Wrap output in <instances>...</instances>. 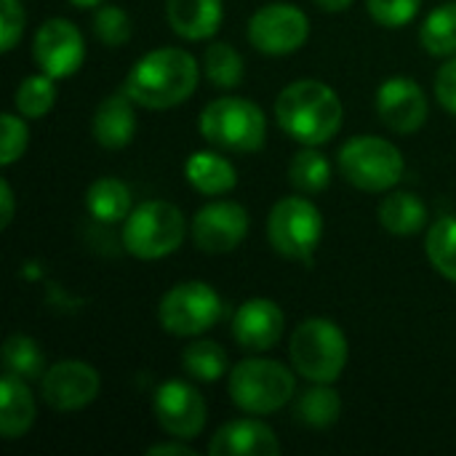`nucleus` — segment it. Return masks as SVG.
Segmentation results:
<instances>
[{"mask_svg": "<svg viewBox=\"0 0 456 456\" xmlns=\"http://www.w3.org/2000/svg\"><path fill=\"white\" fill-rule=\"evenodd\" d=\"M200 134L219 150L227 152H256L267 139L265 112L240 96H222L203 107Z\"/></svg>", "mask_w": 456, "mask_h": 456, "instance_id": "nucleus-5", "label": "nucleus"}, {"mask_svg": "<svg viewBox=\"0 0 456 456\" xmlns=\"http://www.w3.org/2000/svg\"><path fill=\"white\" fill-rule=\"evenodd\" d=\"M40 385H43V401L53 411L72 414L96 401L102 379L99 371L83 361H61L43 374Z\"/></svg>", "mask_w": 456, "mask_h": 456, "instance_id": "nucleus-13", "label": "nucleus"}, {"mask_svg": "<svg viewBox=\"0 0 456 456\" xmlns=\"http://www.w3.org/2000/svg\"><path fill=\"white\" fill-rule=\"evenodd\" d=\"M158 425L179 441H190L203 433L206 428V401L203 395L182 379L163 382L152 401Z\"/></svg>", "mask_w": 456, "mask_h": 456, "instance_id": "nucleus-12", "label": "nucleus"}, {"mask_svg": "<svg viewBox=\"0 0 456 456\" xmlns=\"http://www.w3.org/2000/svg\"><path fill=\"white\" fill-rule=\"evenodd\" d=\"M379 222L393 235H414L428 224V208L414 192H393L379 203Z\"/></svg>", "mask_w": 456, "mask_h": 456, "instance_id": "nucleus-23", "label": "nucleus"}, {"mask_svg": "<svg viewBox=\"0 0 456 456\" xmlns=\"http://www.w3.org/2000/svg\"><path fill=\"white\" fill-rule=\"evenodd\" d=\"M0 206H3V216H0V227L5 230L13 219V190L8 184V179L0 182Z\"/></svg>", "mask_w": 456, "mask_h": 456, "instance_id": "nucleus-37", "label": "nucleus"}, {"mask_svg": "<svg viewBox=\"0 0 456 456\" xmlns=\"http://www.w3.org/2000/svg\"><path fill=\"white\" fill-rule=\"evenodd\" d=\"M291 366L299 377L318 385H331L347 366V337L329 318H310L291 337Z\"/></svg>", "mask_w": 456, "mask_h": 456, "instance_id": "nucleus-3", "label": "nucleus"}, {"mask_svg": "<svg viewBox=\"0 0 456 456\" xmlns=\"http://www.w3.org/2000/svg\"><path fill=\"white\" fill-rule=\"evenodd\" d=\"M211 456H275L281 454V441L259 419H232L222 425L208 441Z\"/></svg>", "mask_w": 456, "mask_h": 456, "instance_id": "nucleus-17", "label": "nucleus"}, {"mask_svg": "<svg viewBox=\"0 0 456 456\" xmlns=\"http://www.w3.org/2000/svg\"><path fill=\"white\" fill-rule=\"evenodd\" d=\"M0 43H3V51H11L21 32H24V11H21V3L19 0H0Z\"/></svg>", "mask_w": 456, "mask_h": 456, "instance_id": "nucleus-35", "label": "nucleus"}, {"mask_svg": "<svg viewBox=\"0 0 456 456\" xmlns=\"http://www.w3.org/2000/svg\"><path fill=\"white\" fill-rule=\"evenodd\" d=\"M27 142H29L27 123L13 112H3V155H0V163L13 166L24 155Z\"/></svg>", "mask_w": 456, "mask_h": 456, "instance_id": "nucleus-34", "label": "nucleus"}, {"mask_svg": "<svg viewBox=\"0 0 456 456\" xmlns=\"http://www.w3.org/2000/svg\"><path fill=\"white\" fill-rule=\"evenodd\" d=\"M184 174H187V182L203 195H224L238 184L235 166L227 158H222L216 152H208V150L190 155L187 166H184Z\"/></svg>", "mask_w": 456, "mask_h": 456, "instance_id": "nucleus-21", "label": "nucleus"}, {"mask_svg": "<svg viewBox=\"0 0 456 456\" xmlns=\"http://www.w3.org/2000/svg\"><path fill=\"white\" fill-rule=\"evenodd\" d=\"M297 393V377L289 366L270 358H248L230 369L232 403L254 417L283 409Z\"/></svg>", "mask_w": 456, "mask_h": 456, "instance_id": "nucleus-4", "label": "nucleus"}, {"mask_svg": "<svg viewBox=\"0 0 456 456\" xmlns=\"http://www.w3.org/2000/svg\"><path fill=\"white\" fill-rule=\"evenodd\" d=\"M310 19L294 3H267L248 19V40L265 56H289L305 45Z\"/></svg>", "mask_w": 456, "mask_h": 456, "instance_id": "nucleus-10", "label": "nucleus"}, {"mask_svg": "<svg viewBox=\"0 0 456 456\" xmlns=\"http://www.w3.org/2000/svg\"><path fill=\"white\" fill-rule=\"evenodd\" d=\"M377 112L395 134H414L428 120V96L411 77H390L377 91Z\"/></svg>", "mask_w": 456, "mask_h": 456, "instance_id": "nucleus-15", "label": "nucleus"}, {"mask_svg": "<svg viewBox=\"0 0 456 456\" xmlns=\"http://www.w3.org/2000/svg\"><path fill=\"white\" fill-rule=\"evenodd\" d=\"M339 168L353 187L385 192L401 182L403 155L382 136H353L339 150Z\"/></svg>", "mask_w": 456, "mask_h": 456, "instance_id": "nucleus-7", "label": "nucleus"}, {"mask_svg": "<svg viewBox=\"0 0 456 456\" xmlns=\"http://www.w3.org/2000/svg\"><path fill=\"white\" fill-rule=\"evenodd\" d=\"M294 414L307 428L323 430V428H331L339 419V414H342V398H339V393L334 387L315 382V387H310V390H305L299 395Z\"/></svg>", "mask_w": 456, "mask_h": 456, "instance_id": "nucleus-24", "label": "nucleus"}, {"mask_svg": "<svg viewBox=\"0 0 456 456\" xmlns=\"http://www.w3.org/2000/svg\"><path fill=\"white\" fill-rule=\"evenodd\" d=\"M323 11H329V13H337V11H345V8H350V3L353 0H315Z\"/></svg>", "mask_w": 456, "mask_h": 456, "instance_id": "nucleus-39", "label": "nucleus"}, {"mask_svg": "<svg viewBox=\"0 0 456 456\" xmlns=\"http://www.w3.org/2000/svg\"><path fill=\"white\" fill-rule=\"evenodd\" d=\"M72 5H77V8H99L104 0H69Z\"/></svg>", "mask_w": 456, "mask_h": 456, "instance_id": "nucleus-40", "label": "nucleus"}, {"mask_svg": "<svg viewBox=\"0 0 456 456\" xmlns=\"http://www.w3.org/2000/svg\"><path fill=\"white\" fill-rule=\"evenodd\" d=\"M171 29L184 40H208L222 24V0H166Z\"/></svg>", "mask_w": 456, "mask_h": 456, "instance_id": "nucleus-18", "label": "nucleus"}, {"mask_svg": "<svg viewBox=\"0 0 456 456\" xmlns=\"http://www.w3.org/2000/svg\"><path fill=\"white\" fill-rule=\"evenodd\" d=\"M419 40L425 51L433 56H454L456 53V3H444L425 19L419 29Z\"/></svg>", "mask_w": 456, "mask_h": 456, "instance_id": "nucleus-27", "label": "nucleus"}, {"mask_svg": "<svg viewBox=\"0 0 456 456\" xmlns=\"http://www.w3.org/2000/svg\"><path fill=\"white\" fill-rule=\"evenodd\" d=\"M289 179L302 192H323L331 184V163L315 147L299 150L289 166Z\"/></svg>", "mask_w": 456, "mask_h": 456, "instance_id": "nucleus-28", "label": "nucleus"}, {"mask_svg": "<svg viewBox=\"0 0 456 456\" xmlns=\"http://www.w3.org/2000/svg\"><path fill=\"white\" fill-rule=\"evenodd\" d=\"M425 248L433 267L456 283V216H444L430 227Z\"/></svg>", "mask_w": 456, "mask_h": 456, "instance_id": "nucleus-30", "label": "nucleus"}, {"mask_svg": "<svg viewBox=\"0 0 456 456\" xmlns=\"http://www.w3.org/2000/svg\"><path fill=\"white\" fill-rule=\"evenodd\" d=\"M147 454H182V456H190L192 454V449L190 446H182V444H155V446H150L147 449Z\"/></svg>", "mask_w": 456, "mask_h": 456, "instance_id": "nucleus-38", "label": "nucleus"}, {"mask_svg": "<svg viewBox=\"0 0 456 456\" xmlns=\"http://www.w3.org/2000/svg\"><path fill=\"white\" fill-rule=\"evenodd\" d=\"M366 5L377 24L395 29V27L409 24L419 13L422 0H366Z\"/></svg>", "mask_w": 456, "mask_h": 456, "instance_id": "nucleus-33", "label": "nucleus"}, {"mask_svg": "<svg viewBox=\"0 0 456 456\" xmlns=\"http://www.w3.org/2000/svg\"><path fill=\"white\" fill-rule=\"evenodd\" d=\"M32 56L40 72L59 80L80 69L86 59V43H83L80 29L69 19H48L35 32Z\"/></svg>", "mask_w": 456, "mask_h": 456, "instance_id": "nucleus-11", "label": "nucleus"}, {"mask_svg": "<svg viewBox=\"0 0 456 456\" xmlns=\"http://www.w3.org/2000/svg\"><path fill=\"white\" fill-rule=\"evenodd\" d=\"M35 422V395L27 379L5 371L0 379V433L5 441L27 436Z\"/></svg>", "mask_w": 456, "mask_h": 456, "instance_id": "nucleus-20", "label": "nucleus"}, {"mask_svg": "<svg viewBox=\"0 0 456 456\" xmlns=\"http://www.w3.org/2000/svg\"><path fill=\"white\" fill-rule=\"evenodd\" d=\"M436 96L444 110L456 115V56H452L436 75Z\"/></svg>", "mask_w": 456, "mask_h": 456, "instance_id": "nucleus-36", "label": "nucleus"}, {"mask_svg": "<svg viewBox=\"0 0 456 456\" xmlns=\"http://www.w3.org/2000/svg\"><path fill=\"white\" fill-rule=\"evenodd\" d=\"M94 32L104 45H123L131 37V19L118 5H99L94 13Z\"/></svg>", "mask_w": 456, "mask_h": 456, "instance_id": "nucleus-32", "label": "nucleus"}, {"mask_svg": "<svg viewBox=\"0 0 456 456\" xmlns=\"http://www.w3.org/2000/svg\"><path fill=\"white\" fill-rule=\"evenodd\" d=\"M275 118L283 134L307 147H318L339 134L345 107L331 86L321 80H297L278 94Z\"/></svg>", "mask_w": 456, "mask_h": 456, "instance_id": "nucleus-1", "label": "nucleus"}, {"mask_svg": "<svg viewBox=\"0 0 456 456\" xmlns=\"http://www.w3.org/2000/svg\"><path fill=\"white\" fill-rule=\"evenodd\" d=\"M134 99L123 94L107 96L94 115V139L107 150H123L131 144L136 131V115H134Z\"/></svg>", "mask_w": 456, "mask_h": 456, "instance_id": "nucleus-19", "label": "nucleus"}, {"mask_svg": "<svg viewBox=\"0 0 456 456\" xmlns=\"http://www.w3.org/2000/svg\"><path fill=\"white\" fill-rule=\"evenodd\" d=\"M158 318L160 326L174 337H198L219 323L222 299L208 283L187 281L163 294Z\"/></svg>", "mask_w": 456, "mask_h": 456, "instance_id": "nucleus-9", "label": "nucleus"}, {"mask_svg": "<svg viewBox=\"0 0 456 456\" xmlns=\"http://www.w3.org/2000/svg\"><path fill=\"white\" fill-rule=\"evenodd\" d=\"M267 238L281 256L310 265L323 238V216L305 198H283L267 216Z\"/></svg>", "mask_w": 456, "mask_h": 456, "instance_id": "nucleus-8", "label": "nucleus"}, {"mask_svg": "<svg viewBox=\"0 0 456 456\" xmlns=\"http://www.w3.org/2000/svg\"><path fill=\"white\" fill-rule=\"evenodd\" d=\"M182 366L198 382H216L224 374H230L227 350L219 342H211V339H200V342H192L190 347H184Z\"/></svg>", "mask_w": 456, "mask_h": 456, "instance_id": "nucleus-25", "label": "nucleus"}, {"mask_svg": "<svg viewBox=\"0 0 456 456\" xmlns=\"http://www.w3.org/2000/svg\"><path fill=\"white\" fill-rule=\"evenodd\" d=\"M198 61L184 48H158L142 56L126 80V94L147 110H168L192 96L198 88Z\"/></svg>", "mask_w": 456, "mask_h": 456, "instance_id": "nucleus-2", "label": "nucleus"}, {"mask_svg": "<svg viewBox=\"0 0 456 456\" xmlns=\"http://www.w3.org/2000/svg\"><path fill=\"white\" fill-rule=\"evenodd\" d=\"M203 72L206 77L219 88H235L243 80L246 64L243 56L230 43H214L206 48L203 56Z\"/></svg>", "mask_w": 456, "mask_h": 456, "instance_id": "nucleus-29", "label": "nucleus"}, {"mask_svg": "<svg viewBox=\"0 0 456 456\" xmlns=\"http://www.w3.org/2000/svg\"><path fill=\"white\" fill-rule=\"evenodd\" d=\"M187 235L184 214L166 200H147L134 208L123 224V246L136 259H163L174 254Z\"/></svg>", "mask_w": 456, "mask_h": 456, "instance_id": "nucleus-6", "label": "nucleus"}, {"mask_svg": "<svg viewBox=\"0 0 456 456\" xmlns=\"http://www.w3.org/2000/svg\"><path fill=\"white\" fill-rule=\"evenodd\" d=\"M248 235V211L240 203L216 200L203 206L192 222L195 246L206 254H227Z\"/></svg>", "mask_w": 456, "mask_h": 456, "instance_id": "nucleus-14", "label": "nucleus"}, {"mask_svg": "<svg viewBox=\"0 0 456 456\" xmlns=\"http://www.w3.org/2000/svg\"><path fill=\"white\" fill-rule=\"evenodd\" d=\"M86 208L96 222H126L131 214V190L115 176H102L86 190Z\"/></svg>", "mask_w": 456, "mask_h": 456, "instance_id": "nucleus-22", "label": "nucleus"}, {"mask_svg": "<svg viewBox=\"0 0 456 456\" xmlns=\"http://www.w3.org/2000/svg\"><path fill=\"white\" fill-rule=\"evenodd\" d=\"M16 110L21 112V118H43L48 115V110L56 102V86L53 77L40 72V75H29L21 80V86L16 88Z\"/></svg>", "mask_w": 456, "mask_h": 456, "instance_id": "nucleus-31", "label": "nucleus"}, {"mask_svg": "<svg viewBox=\"0 0 456 456\" xmlns=\"http://www.w3.org/2000/svg\"><path fill=\"white\" fill-rule=\"evenodd\" d=\"M283 310L273 299H248L232 318V339L246 353H265L283 337Z\"/></svg>", "mask_w": 456, "mask_h": 456, "instance_id": "nucleus-16", "label": "nucleus"}, {"mask_svg": "<svg viewBox=\"0 0 456 456\" xmlns=\"http://www.w3.org/2000/svg\"><path fill=\"white\" fill-rule=\"evenodd\" d=\"M3 363H5V371L16 374L21 379H43V374L48 371L40 345L27 334H11L5 339Z\"/></svg>", "mask_w": 456, "mask_h": 456, "instance_id": "nucleus-26", "label": "nucleus"}]
</instances>
